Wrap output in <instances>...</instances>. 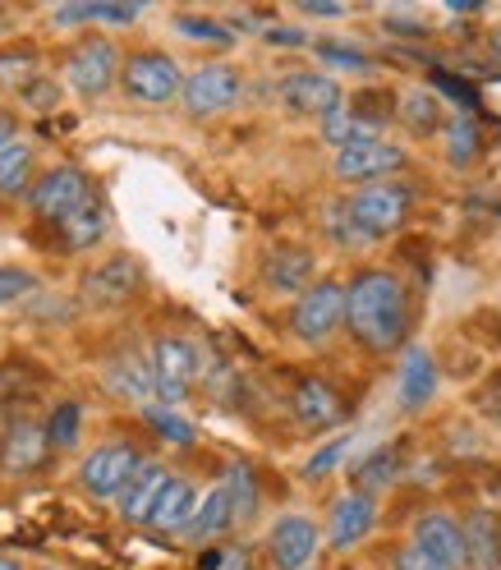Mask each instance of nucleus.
Returning a JSON list of instances; mask_svg holds the SVG:
<instances>
[{
	"label": "nucleus",
	"instance_id": "obj_1",
	"mask_svg": "<svg viewBox=\"0 0 501 570\" xmlns=\"http://www.w3.org/2000/svg\"><path fill=\"white\" fill-rule=\"evenodd\" d=\"M345 323L350 336L373 354L396 350L410 332V295L396 272L364 267L345 281Z\"/></svg>",
	"mask_w": 501,
	"mask_h": 570
},
{
	"label": "nucleus",
	"instance_id": "obj_2",
	"mask_svg": "<svg viewBox=\"0 0 501 570\" xmlns=\"http://www.w3.org/2000/svg\"><path fill=\"white\" fill-rule=\"evenodd\" d=\"M414 207V189L401 180H382V185H364L345 203V226L350 239H386L391 230H401L410 222Z\"/></svg>",
	"mask_w": 501,
	"mask_h": 570
},
{
	"label": "nucleus",
	"instance_id": "obj_3",
	"mask_svg": "<svg viewBox=\"0 0 501 570\" xmlns=\"http://www.w3.org/2000/svg\"><path fill=\"white\" fill-rule=\"evenodd\" d=\"M345 327V281L341 276H322L295 299L291 308V332L304 345H327Z\"/></svg>",
	"mask_w": 501,
	"mask_h": 570
},
{
	"label": "nucleus",
	"instance_id": "obj_4",
	"mask_svg": "<svg viewBox=\"0 0 501 570\" xmlns=\"http://www.w3.org/2000/svg\"><path fill=\"white\" fill-rule=\"evenodd\" d=\"M120 88H125V97H134L143 106H166L170 97H180L185 69L175 65V56H166L157 47H143V51L120 60Z\"/></svg>",
	"mask_w": 501,
	"mask_h": 570
},
{
	"label": "nucleus",
	"instance_id": "obj_5",
	"mask_svg": "<svg viewBox=\"0 0 501 570\" xmlns=\"http://www.w3.org/2000/svg\"><path fill=\"white\" fill-rule=\"evenodd\" d=\"M148 373H153V396L170 405H180L194 382L203 377V360H198V345L185 336H157L153 354H148Z\"/></svg>",
	"mask_w": 501,
	"mask_h": 570
},
{
	"label": "nucleus",
	"instance_id": "obj_6",
	"mask_svg": "<svg viewBox=\"0 0 501 570\" xmlns=\"http://www.w3.org/2000/svg\"><path fill=\"white\" fill-rule=\"evenodd\" d=\"M138 465H143V451L134 442H125V438H111L79 465V488L88 497H97V502H116Z\"/></svg>",
	"mask_w": 501,
	"mask_h": 570
},
{
	"label": "nucleus",
	"instance_id": "obj_7",
	"mask_svg": "<svg viewBox=\"0 0 501 570\" xmlns=\"http://www.w3.org/2000/svg\"><path fill=\"white\" fill-rule=\"evenodd\" d=\"M239 92H244V75H239V69L226 65V60H212V65H198L194 75L185 79L180 101H185V111L194 120H207V116L230 111V106L239 101Z\"/></svg>",
	"mask_w": 501,
	"mask_h": 570
},
{
	"label": "nucleus",
	"instance_id": "obj_8",
	"mask_svg": "<svg viewBox=\"0 0 501 570\" xmlns=\"http://www.w3.org/2000/svg\"><path fill=\"white\" fill-rule=\"evenodd\" d=\"M120 79V51L111 38H84L65 56V83L79 97H101Z\"/></svg>",
	"mask_w": 501,
	"mask_h": 570
},
{
	"label": "nucleus",
	"instance_id": "obj_9",
	"mask_svg": "<svg viewBox=\"0 0 501 570\" xmlns=\"http://www.w3.org/2000/svg\"><path fill=\"white\" fill-rule=\"evenodd\" d=\"M88 198H92V185H88V175L79 166H51L42 180L28 189L32 212H38L42 222H56V226L69 217V212H79Z\"/></svg>",
	"mask_w": 501,
	"mask_h": 570
},
{
	"label": "nucleus",
	"instance_id": "obj_10",
	"mask_svg": "<svg viewBox=\"0 0 501 570\" xmlns=\"http://www.w3.org/2000/svg\"><path fill=\"white\" fill-rule=\"evenodd\" d=\"M281 101L291 106L295 116H313V120H332L345 111V92L332 75L322 69H295V75L281 79Z\"/></svg>",
	"mask_w": 501,
	"mask_h": 570
},
{
	"label": "nucleus",
	"instance_id": "obj_11",
	"mask_svg": "<svg viewBox=\"0 0 501 570\" xmlns=\"http://www.w3.org/2000/svg\"><path fill=\"white\" fill-rule=\"evenodd\" d=\"M401 170H405V148H396V142H386V138L354 142V148L336 153V175L350 185H382Z\"/></svg>",
	"mask_w": 501,
	"mask_h": 570
},
{
	"label": "nucleus",
	"instance_id": "obj_12",
	"mask_svg": "<svg viewBox=\"0 0 501 570\" xmlns=\"http://www.w3.org/2000/svg\"><path fill=\"white\" fill-rule=\"evenodd\" d=\"M322 548V529L308 515H281L267 529V561L276 570H308Z\"/></svg>",
	"mask_w": 501,
	"mask_h": 570
},
{
	"label": "nucleus",
	"instance_id": "obj_13",
	"mask_svg": "<svg viewBox=\"0 0 501 570\" xmlns=\"http://www.w3.org/2000/svg\"><path fill=\"white\" fill-rule=\"evenodd\" d=\"M138 263L129 254H116V258H101L88 276H84V304L88 308H116L125 304L134 291H138Z\"/></svg>",
	"mask_w": 501,
	"mask_h": 570
},
{
	"label": "nucleus",
	"instance_id": "obj_14",
	"mask_svg": "<svg viewBox=\"0 0 501 570\" xmlns=\"http://www.w3.org/2000/svg\"><path fill=\"white\" fill-rule=\"evenodd\" d=\"M414 548L446 570H464V533L451 511H423L414 520Z\"/></svg>",
	"mask_w": 501,
	"mask_h": 570
},
{
	"label": "nucleus",
	"instance_id": "obj_15",
	"mask_svg": "<svg viewBox=\"0 0 501 570\" xmlns=\"http://www.w3.org/2000/svg\"><path fill=\"white\" fill-rule=\"evenodd\" d=\"M291 410H295V419H299L304 428H313V433L345 423V396H341L332 382H322V377H299V382H295Z\"/></svg>",
	"mask_w": 501,
	"mask_h": 570
},
{
	"label": "nucleus",
	"instance_id": "obj_16",
	"mask_svg": "<svg viewBox=\"0 0 501 570\" xmlns=\"http://www.w3.org/2000/svg\"><path fill=\"white\" fill-rule=\"evenodd\" d=\"M373 524H377V502H373V497L369 492H345V497H336V502H332L327 539H332L336 552H345L354 543H364L373 533Z\"/></svg>",
	"mask_w": 501,
	"mask_h": 570
},
{
	"label": "nucleus",
	"instance_id": "obj_17",
	"mask_svg": "<svg viewBox=\"0 0 501 570\" xmlns=\"http://www.w3.org/2000/svg\"><path fill=\"white\" fill-rule=\"evenodd\" d=\"M464 533V570H501V515L479 507L460 520Z\"/></svg>",
	"mask_w": 501,
	"mask_h": 570
},
{
	"label": "nucleus",
	"instance_id": "obj_18",
	"mask_svg": "<svg viewBox=\"0 0 501 570\" xmlns=\"http://www.w3.org/2000/svg\"><path fill=\"white\" fill-rule=\"evenodd\" d=\"M166 483H170V470L161 465V460H143V465L134 470V479L125 483V492L116 497L120 515L129 524H148V515H153V507H157V497H161Z\"/></svg>",
	"mask_w": 501,
	"mask_h": 570
},
{
	"label": "nucleus",
	"instance_id": "obj_19",
	"mask_svg": "<svg viewBox=\"0 0 501 570\" xmlns=\"http://www.w3.org/2000/svg\"><path fill=\"white\" fill-rule=\"evenodd\" d=\"M396 396H401V410L405 414H419L428 401L438 396V360H433V350H423V345H410L405 350Z\"/></svg>",
	"mask_w": 501,
	"mask_h": 570
},
{
	"label": "nucleus",
	"instance_id": "obj_20",
	"mask_svg": "<svg viewBox=\"0 0 501 570\" xmlns=\"http://www.w3.org/2000/svg\"><path fill=\"white\" fill-rule=\"evenodd\" d=\"M313 272H317V258H313V248H304V244H281L276 254L267 258V267H263L267 285L281 291V295H304L313 285Z\"/></svg>",
	"mask_w": 501,
	"mask_h": 570
},
{
	"label": "nucleus",
	"instance_id": "obj_21",
	"mask_svg": "<svg viewBox=\"0 0 501 570\" xmlns=\"http://www.w3.org/2000/svg\"><path fill=\"white\" fill-rule=\"evenodd\" d=\"M47 451H51V446H47L42 423L19 419V423H10L6 442H0V465H6L10 474H28V470H38V465H42Z\"/></svg>",
	"mask_w": 501,
	"mask_h": 570
},
{
	"label": "nucleus",
	"instance_id": "obj_22",
	"mask_svg": "<svg viewBox=\"0 0 501 570\" xmlns=\"http://www.w3.org/2000/svg\"><path fill=\"white\" fill-rule=\"evenodd\" d=\"M194 507H198V488L189 479H180V474H170V483L161 488L148 524L161 529V533H185V524L194 520Z\"/></svg>",
	"mask_w": 501,
	"mask_h": 570
},
{
	"label": "nucleus",
	"instance_id": "obj_23",
	"mask_svg": "<svg viewBox=\"0 0 501 570\" xmlns=\"http://www.w3.org/2000/svg\"><path fill=\"white\" fill-rule=\"evenodd\" d=\"M230 524H235V515H230V497H226V488L217 483V488H207V492L198 497L194 520L185 524V539H189V543H212V539H222Z\"/></svg>",
	"mask_w": 501,
	"mask_h": 570
},
{
	"label": "nucleus",
	"instance_id": "obj_24",
	"mask_svg": "<svg viewBox=\"0 0 501 570\" xmlns=\"http://www.w3.org/2000/svg\"><path fill=\"white\" fill-rule=\"evenodd\" d=\"M106 230H111V212H106V203L92 194L79 212H69V217L60 222V235H65V248H75V254H84V248L101 244Z\"/></svg>",
	"mask_w": 501,
	"mask_h": 570
},
{
	"label": "nucleus",
	"instance_id": "obj_25",
	"mask_svg": "<svg viewBox=\"0 0 501 570\" xmlns=\"http://www.w3.org/2000/svg\"><path fill=\"white\" fill-rule=\"evenodd\" d=\"M106 386H111L116 396H125V401L148 405V401H153V373H148V360H143V354H116V360L106 364Z\"/></svg>",
	"mask_w": 501,
	"mask_h": 570
},
{
	"label": "nucleus",
	"instance_id": "obj_26",
	"mask_svg": "<svg viewBox=\"0 0 501 570\" xmlns=\"http://www.w3.org/2000/svg\"><path fill=\"white\" fill-rule=\"evenodd\" d=\"M401 120L410 125V134H442L446 125V106L438 92H428V88H410L401 97Z\"/></svg>",
	"mask_w": 501,
	"mask_h": 570
},
{
	"label": "nucleus",
	"instance_id": "obj_27",
	"mask_svg": "<svg viewBox=\"0 0 501 570\" xmlns=\"http://www.w3.org/2000/svg\"><path fill=\"white\" fill-rule=\"evenodd\" d=\"M23 189H32V142L10 138L0 148V198H14Z\"/></svg>",
	"mask_w": 501,
	"mask_h": 570
},
{
	"label": "nucleus",
	"instance_id": "obj_28",
	"mask_svg": "<svg viewBox=\"0 0 501 570\" xmlns=\"http://www.w3.org/2000/svg\"><path fill=\"white\" fill-rule=\"evenodd\" d=\"M442 148H446V161L451 166H470V161H479V153H483V138H479V125L470 120V116H446V125H442Z\"/></svg>",
	"mask_w": 501,
	"mask_h": 570
},
{
	"label": "nucleus",
	"instance_id": "obj_29",
	"mask_svg": "<svg viewBox=\"0 0 501 570\" xmlns=\"http://www.w3.org/2000/svg\"><path fill=\"white\" fill-rule=\"evenodd\" d=\"M322 138H327L336 153H345V148H354V142L382 138V125L369 120V116H360V111H341V116H332V120H322Z\"/></svg>",
	"mask_w": 501,
	"mask_h": 570
},
{
	"label": "nucleus",
	"instance_id": "obj_30",
	"mask_svg": "<svg viewBox=\"0 0 501 570\" xmlns=\"http://www.w3.org/2000/svg\"><path fill=\"white\" fill-rule=\"evenodd\" d=\"M42 433H47V446L75 451V446H79V433H84V405H79V401H60V405L47 414Z\"/></svg>",
	"mask_w": 501,
	"mask_h": 570
},
{
	"label": "nucleus",
	"instance_id": "obj_31",
	"mask_svg": "<svg viewBox=\"0 0 501 570\" xmlns=\"http://www.w3.org/2000/svg\"><path fill=\"white\" fill-rule=\"evenodd\" d=\"M222 488H226V497H230L235 524L254 520V511H258V479H254V470H248V465H230V474L222 479Z\"/></svg>",
	"mask_w": 501,
	"mask_h": 570
},
{
	"label": "nucleus",
	"instance_id": "obj_32",
	"mask_svg": "<svg viewBox=\"0 0 501 570\" xmlns=\"http://www.w3.org/2000/svg\"><path fill=\"white\" fill-rule=\"evenodd\" d=\"M134 19H138V6H111V0L56 10V23H134Z\"/></svg>",
	"mask_w": 501,
	"mask_h": 570
},
{
	"label": "nucleus",
	"instance_id": "obj_33",
	"mask_svg": "<svg viewBox=\"0 0 501 570\" xmlns=\"http://www.w3.org/2000/svg\"><path fill=\"white\" fill-rule=\"evenodd\" d=\"M396 474H401V455L396 451H373L369 460H364V465L360 470H354V483H360V488H354V492H377V488H391V483H396Z\"/></svg>",
	"mask_w": 501,
	"mask_h": 570
},
{
	"label": "nucleus",
	"instance_id": "obj_34",
	"mask_svg": "<svg viewBox=\"0 0 501 570\" xmlns=\"http://www.w3.org/2000/svg\"><path fill=\"white\" fill-rule=\"evenodd\" d=\"M143 419H148L153 428H157V433L170 442V446H194V423L189 419H180V414H175V410H161V405H148V410H143Z\"/></svg>",
	"mask_w": 501,
	"mask_h": 570
},
{
	"label": "nucleus",
	"instance_id": "obj_35",
	"mask_svg": "<svg viewBox=\"0 0 501 570\" xmlns=\"http://www.w3.org/2000/svg\"><path fill=\"white\" fill-rule=\"evenodd\" d=\"M175 28H180L185 38H194V42H207V47H235V32H230L226 23H217V19L180 14V19H175Z\"/></svg>",
	"mask_w": 501,
	"mask_h": 570
},
{
	"label": "nucleus",
	"instance_id": "obj_36",
	"mask_svg": "<svg viewBox=\"0 0 501 570\" xmlns=\"http://www.w3.org/2000/svg\"><path fill=\"white\" fill-rule=\"evenodd\" d=\"M32 79H38V56H32V51H0V83H6V88H28Z\"/></svg>",
	"mask_w": 501,
	"mask_h": 570
},
{
	"label": "nucleus",
	"instance_id": "obj_37",
	"mask_svg": "<svg viewBox=\"0 0 501 570\" xmlns=\"http://www.w3.org/2000/svg\"><path fill=\"white\" fill-rule=\"evenodd\" d=\"M38 291V276L23 272V267H0V304H14L23 295Z\"/></svg>",
	"mask_w": 501,
	"mask_h": 570
},
{
	"label": "nucleus",
	"instance_id": "obj_38",
	"mask_svg": "<svg viewBox=\"0 0 501 570\" xmlns=\"http://www.w3.org/2000/svg\"><path fill=\"white\" fill-rule=\"evenodd\" d=\"M317 56L322 60H332L341 69H373V60L364 51H354V47H336V42H317Z\"/></svg>",
	"mask_w": 501,
	"mask_h": 570
},
{
	"label": "nucleus",
	"instance_id": "obj_39",
	"mask_svg": "<svg viewBox=\"0 0 501 570\" xmlns=\"http://www.w3.org/2000/svg\"><path fill=\"white\" fill-rule=\"evenodd\" d=\"M345 451H350V442H345V438H336V442H327V446H322V451H317V455L308 460V470H304V474H308V479H317V474H327V470L336 465V460H341Z\"/></svg>",
	"mask_w": 501,
	"mask_h": 570
},
{
	"label": "nucleus",
	"instance_id": "obj_40",
	"mask_svg": "<svg viewBox=\"0 0 501 570\" xmlns=\"http://www.w3.org/2000/svg\"><path fill=\"white\" fill-rule=\"evenodd\" d=\"M391 570H446V566H438L433 557H423L414 543H405V548H396V557H391Z\"/></svg>",
	"mask_w": 501,
	"mask_h": 570
},
{
	"label": "nucleus",
	"instance_id": "obj_41",
	"mask_svg": "<svg viewBox=\"0 0 501 570\" xmlns=\"http://www.w3.org/2000/svg\"><path fill=\"white\" fill-rule=\"evenodd\" d=\"M56 97H60V88H56V83H47L42 75L23 88V101H32V106H56Z\"/></svg>",
	"mask_w": 501,
	"mask_h": 570
},
{
	"label": "nucleus",
	"instance_id": "obj_42",
	"mask_svg": "<svg viewBox=\"0 0 501 570\" xmlns=\"http://www.w3.org/2000/svg\"><path fill=\"white\" fill-rule=\"evenodd\" d=\"M267 42H272V47H304V32H295V28H272Z\"/></svg>",
	"mask_w": 501,
	"mask_h": 570
},
{
	"label": "nucleus",
	"instance_id": "obj_43",
	"mask_svg": "<svg viewBox=\"0 0 501 570\" xmlns=\"http://www.w3.org/2000/svg\"><path fill=\"white\" fill-rule=\"evenodd\" d=\"M304 14H322V19H341L345 6H322V0H304Z\"/></svg>",
	"mask_w": 501,
	"mask_h": 570
},
{
	"label": "nucleus",
	"instance_id": "obj_44",
	"mask_svg": "<svg viewBox=\"0 0 501 570\" xmlns=\"http://www.w3.org/2000/svg\"><path fill=\"white\" fill-rule=\"evenodd\" d=\"M14 138V120L6 116V111H0V148H6V142Z\"/></svg>",
	"mask_w": 501,
	"mask_h": 570
},
{
	"label": "nucleus",
	"instance_id": "obj_45",
	"mask_svg": "<svg viewBox=\"0 0 501 570\" xmlns=\"http://www.w3.org/2000/svg\"><path fill=\"white\" fill-rule=\"evenodd\" d=\"M0 570H23V566H19L14 557H0Z\"/></svg>",
	"mask_w": 501,
	"mask_h": 570
},
{
	"label": "nucleus",
	"instance_id": "obj_46",
	"mask_svg": "<svg viewBox=\"0 0 501 570\" xmlns=\"http://www.w3.org/2000/svg\"><path fill=\"white\" fill-rule=\"evenodd\" d=\"M38 570H56V566H38Z\"/></svg>",
	"mask_w": 501,
	"mask_h": 570
}]
</instances>
